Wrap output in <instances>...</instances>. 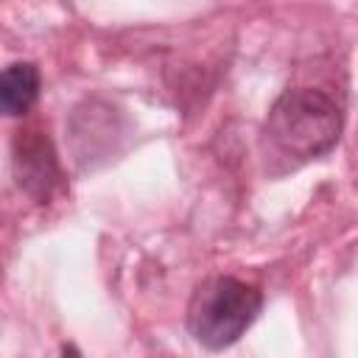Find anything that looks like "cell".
I'll list each match as a JSON object with an SVG mask.
<instances>
[{"mask_svg":"<svg viewBox=\"0 0 358 358\" xmlns=\"http://www.w3.org/2000/svg\"><path fill=\"white\" fill-rule=\"evenodd\" d=\"M338 103L313 87L285 90L268 109L263 137L268 148L291 162H310L324 157L341 137Z\"/></svg>","mask_w":358,"mask_h":358,"instance_id":"cell-1","label":"cell"},{"mask_svg":"<svg viewBox=\"0 0 358 358\" xmlns=\"http://www.w3.org/2000/svg\"><path fill=\"white\" fill-rule=\"evenodd\" d=\"M263 308V294L235 277H210L196 285L187 302V333L207 350L235 344Z\"/></svg>","mask_w":358,"mask_h":358,"instance_id":"cell-2","label":"cell"},{"mask_svg":"<svg viewBox=\"0 0 358 358\" xmlns=\"http://www.w3.org/2000/svg\"><path fill=\"white\" fill-rule=\"evenodd\" d=\"M11 168L20 190L36 204L50 201L62 185V168L50 137L39 126H20L11 140Z\"/></svg>","mask_w":358,"mask_h":358,"instance_id":"cell-3","label":"cell"},{"mask_svg":"<svg viewBox=\"0 0 358 358\" xmlns=\"http://www.w3.org/2000/svg\"><path fill=\"white\" fill-rule=\"evenodd\" d=\"M70 134H73V145H76V157L78 162H90L106 151H115V140L120 134L117 129V115L112 106L101 103V101H84L81 106L73 109L70 117Z\"/></svg>","mask_w":358,"mask_h":358,"instance_id":"cell-4","label":"cell"},{"mask_svg":"<svg viewBox=\"0 0 358 358\" xmlns=\"http://www.w3.org/2000/svg\"><path fill=\"white\" fill-rule=\"evenodd\" d=\"M42 76L34 62H11L0 76V106L6 115H25L39 98Z\"/></svg>","mask_w":358,"mask_h":358,"instance_id":"cell-5","label":"cell"},{"mask_svg":"<svg viewBox=\"0 0 358 358\" xmlns=\"http://www.w3.org/2000/svg\"><path fill=\"white\" fill-rule=\"evenodd\" d=\"M62 358H84L73 344H62Z\"/></svg>","mask_w":358,"mask_h":358,"instance_id":"cell-6","label":"cell"}]
</instances>
